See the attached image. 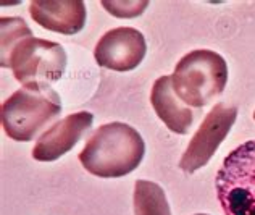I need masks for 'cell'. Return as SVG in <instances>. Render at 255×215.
I'll list each match as a JSON object with an SVG mask.
<instances>
[{"label": "cell", "mask_w": 255, "mask_h": 215, "mask_svg": "<svg viewBox=\"0 0 255 215\" xmlns=\"http://www.w3.org/2000/svg\"><path fill=\"white\" fill-rule=\"evenodd\" d=\"M145 154L142 136L122 122L99 126L79 152V162L94 177L122 178L140 165Z\"/></svg>", "instance_id": "obj_1"}, {"label": "cell", "mask_w": 255, "mask_h": 215, "mask_svg": "<svg viewBox=\"0 0 255 215\" xmlns=\"http://www.w3.org/2000/svg\"><path fill=\"white\" fill-rule=\"evenodd\" d=\"M62 112V100L49 84H26L2 104V126L18 143L37 138Z\"/></svg>", "instance_id": "obj_2"}, {"label": "cell", "mask_w": 255, "mask_h": 215, "mask_svg": "<svg viewBox=\"0 0 255 215\" xmlns=\"http://www.w3.org/2000/svg\"><path fill=\"white\" fill-rule=\"evenodd\" d=\"M171 81L174 92L186 105L202 109L225 91L226 60L213 50H192L176 63Z\"/></svg>", "instance_id": "obj_3"}, {"label": "cell", "mask_w": 255, "mask_h": 215, "mask_svg": "<svg viewBox=\"0 0 255 215\" xmlns=\"http://www.w3.org/2000/svg\"><path fill=\"white\" fill-rule=\"evenodd\" d=\"M215 188L226 215H255V139L238 146L225 157Z\"/></svg>", "instance_id": "obj_4"}, {"label": "cell", "mask_w": 255, "mask_h": 215, "mask_svg": "<svg viewBox=\"0 0 255 215\" xmlns=\"http://www.w3.org/2000/svg\"><path fill=\"white\" fill-rule=\"evenodd\" d=\"M2 58L3 68H10L16 81L26 84H50L63 76L66 52L62 44L39 37H23Z\"/></svg>", "instance_id": "obj_5"}, {"label": "cell", "mask_w": 255, "mask_h": 215, "mask_svg": "<svg viewBox=\"0 0 255 215\" xmlns=\"http://www.w3.org/2000/svg\"><path fill=\"white\" fill-rule=\"evenodd\" d=\"M238 109L236 107L217 104L207 113L202 125L187 144L183 157L179 160V169L191 175L202 169L210 162L213 154L223 143L233 125L236 123Z\"/></svg>", "instance_id": "obj_6"}, {"label": "cell", "mask_w": 255, "mask_h": 215, "mask_svg": "<svg viewBox=\"0 0 255 215\" xmlns=\"http://www.w3.org/2000/svg\"><path fill=\"white\" fill-rule=\"evenodd\" d=\"M147 53L144 34L136 28H115L107 31L94 49L97 65L113 71H131L137 68Z\"/></svg>", "instance_id": "obj_7"}, {"label": "cell", "mask_w": 255, "mask_h": 215, "mask_svg": "<svg viewBox=\"0 0 255 215\" xmlns=\"http://www.w3.org/2000/svg\"><path fill=\"white\" fill-rule=\"evenodd\" d=\"M94 115L91 112H76L52 125L32 149V159L39 162H53L70 152L84 134L92 128Z\"/></svg>", "instance_id": "obj_8"}, {"label": "cell", "mask_w": 255, "mask_h": 215, "mask_svg": "<svg viewBox=\"0 0 255 215\" xmlns=\"http://www.w3.org/2000/svg\"><path fill=\"white\" fill-rule=\"evenodd\" d=\"M29 15L45 29L73 36L84 28L87 11L81 0H34L29 3Z\"/></svg>", "instance_id": "obj_9"}, {"label": "cell", "mask_w": 255, "mask_h": 215, "mask_svg": "<svg viewBox=\"0 0 255 215\" xmlns=\"http://www.w3.org/2000/svg\"><path fill=\"white\" fill-rule=\"evenodd\" d=\"M150 104L166 128L176 134H187L194 123V113L189 105L174 92L171 76H160L152 86Z\"/></svg>", "instance_id": "obj_10"}, {"label": "cell", "mask_w": 255, "mask_h": 215, "mask_svg": "<svg viewBox=\"0 0 255 215\" xmlns=\"http://www.w3.org/2000/svg\"><path fill=\"white\" fill-rule=\"evenodd\" d=\"M134 215H171L170 204L162 186L147 180L134 185Z\"/></svg>", "instance_id": "obj_11"}, {"label": "cell", "mask_w": 255, "mask_h": 215, "mask_svg": "<svg viewBox=\"0 0 255 215\" xmlns=\"http://www.w3.org/2000/svg\"><path fill=\"white\" fill-rule=\"evenodd\" d=\"M0 26H2V55L0 57H5L23 37L32 36L29 26L24 23L23 18L3 16L0 19Z\"/></svg>", "instance_id": "obj_12"}, {"label": "cell", "mask_w": 255, "mask_h": 215, "mask_svg": "<svg viewBox=\"0 0 255 215\" xmlns=\"http://www.w3.org/2000/svg\"><path fill=\"white\" fill-rule=\"evenodd\" d=\"M196 215H207V214H196Z\"/></svg>", "instance_id": "obj_13"}, {"label": "cell", "mask_w": 255, "mask_h": 215, "mask_svg": "<svg viewBox=\"0 0 255 215\" xmlns=\"http://www.w3.org/2000/svg\"><path fill=\"white\" fill-rule=\"evenodd\" d=\"M254 118H255V112H254Z\"/></svg>", "instance_id": "obj_14"}]
</instances>
